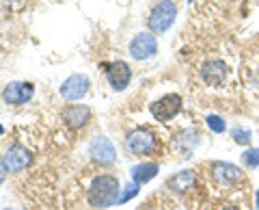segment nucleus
Segmentation results:
<instances>
[{"label":"nucleus","mask_w":259,"mask_h":210,"mask_svg":"<svg viewBox=\"0 0 259 210\" xmlns=\"http://www.w3.org/2000/svg\"><path fill=\"white\" fill-rule=\"evenodd\" d=\"M125 148L134 156H151L158 148V136L153 134L151 128H134L125 136Z\"/></svg>","instance_id":"7ed1b4c3"},{"label":"nucleus","mask_w":259,"mask_h":210,"mask_svg":"<svg viewBox=\"0 0 259 210\" xmlns=\"http://www.w3.org/2000/svg\"><path fill=\"white\" fill-rule=\"evenodd\" d=\"M182 95H177V93H168L164 95V98H160L158 102H153L149 111H151V115L158 119V122H171V119L177 115V113L182 111Z\"/></svg>","instance_id":"39448f33"},{"label":"nucleus","mask_w":259,"mask_h":210,"mask_svg":"<svg viewBox=\"0 0 259 210\" xmlns=\"http://www.w3.org/2000/svg\"><path fill=\"white\" fill-rule=\"evenodd\" d=\"M30 163H32V154L22 143H13L5 154V167L9 173H22Z\"/></svg>","instance_id":"0eeeda50"},{"label":"nucleus","mask_w":259,"mask_h":210,"mask_svg":"<svg viewBox=\"0 0 259 210\" xmlns=\"http://www.w3.org/2000/svg\"><path fill=\"white\" fill-rule=\"evenodd\" d=\"M223 210H240V208H238V206H225Z\"/></svg>","instance_id":"4be33fe9"},{"label":"nucleus","mask_w":259,"mask_h":210,"mask_svg":"<svg viewBox=\"0 0 259 210\" xmlns=\"http://www.w3.org/2000/svg\"><path fill=\"white\" fill-rule=\"evenodd\" d=\"M177 18V5L173 0H160L156 3V7L151 9L149 18H147V26L149 33H166L168 28L173 26V22Z\"/></svg>","instance_id":"f03ea898"},{"label":"nucleus","mask_w":259,"mask_h":210,"mask_svg":"<svg viewBox=\"0 0 259 210\" xmlns=\"http://www.w3.org/2000/svg\"><path fill=\"white\" fill-rule=\"evenodd\" d=\"M5 178H7V167H5V160H0V184L5 182Z\"/></svg>","instance_id":"aec40b11"},{"label":"nucleus","mask_w":259,"mask_h":210,"mask_svg":"<svg viewBox=\"0 0 259 210\" xmlns=\"http://www.w3.org/2000/svg\"><path fill=\"white\" fill-rule=\"evenodd\" d=\"M212 178L216 184H221L225 189H231V187H238L244 180V171L231 163L218 160V163H212Z\"/></svg>","instance_id":"20e7f679"},{"label":"nucleus","mask_w":259,"mask_h":210,"mask_svg":"<svg viewBox=\"0 0 259 210\" xmlns=\"http://www.w3.org/2000/svg\"><path fill=\"white\" fill-rule=\"evenodd\" d=\"M91 89V80L84 74H71L65 83L61 85V95L67 102H80Z\"/></svg>","instance_id":"423d86ee"},{"label":"nucleus","mask_w":259,"mask_h":210,"mask_svg":"<svg viewBox=\"0 0 259 210\" xmlns=\"http://www.w3.org/2000/svg\"><path fill=\"white\" fill-rule=\"evenodd\" d=\"M89 152H91V158L97 160V163H102V165H110L117 160L115 145H112V141H108L106 136H95L91 141V145H89Z\"/></svg>","instance_id":"9b49d317"},{"label":"nucleus","mask_w":259,"mask_h":210,"mask_svg":"<svg viewBox=\"0 0 259 210\" xmlns=\"http://www.w3.org/2000/svg\"><path fill=\"white\" fill-rule=\"evenodd\" d=\"M89 119H91V109L82 107V104H71V107L63 109V122L69 128H74V130L84 128L89 124Z\"/></svg>","instance_id":"ddd939ff"},{"label":"nucleus","mask_w":259,"mask_h":210,"mask_svg":"<svg viewBox=\"0 0 259 210\" xmlns=\"http://www.w3.org/2000/svg\"><path fill=\"white\" fill-rule=\"evenodd\" d=\"M158 171H160L158 163H139V165H134L132 169H130V176H132V182L145 184V182L153 180V178L158 176Z\"/></svg>","instance_id":"4468645a"},{"label":"nucleus","mask_w":259,"mask_h":210,"mask_svg":"<svg viewBox=\"0 0 259 210\" xmlns=\"http://www.w3.org/2000/svg\"><path fill=\"white\" fill-rule=\"evenodd\" d=\"M87 195H89V204L97 210L115 206V204H119V197H121L119 195V180L110 173L95 176Z\"/></svg>","instance_id":"f257e3e1"},{"label":"nucleus","mask_w":259,"mask_h":210,"mask_svg":"<svg viewBox=\"0 0 259 210\" xmlns=\"http://www.w3.org/2000/svg\"><path fill=\"white\" fill-rule=\"evenodd\" d=\"M3 132H5V128H3V124H0V136H3Z\"/></svg>","instance_id":"5701e85b"},{"label":"nucleus","mask_w":259,"mask_h":210,"mask_svg":"<svg viewBox=\"0 0 259 210\" xmlns=\"http://www.w3.org/2000/svg\"><path fill=\"white\" fill-rule=\"evenodd\" d=\"M255 204H257V210H259V189H257V193H255Z\"/></svg>","instance_id":"412c9836"},{"label":"nucleus","mask_w":259,"mask_h":210,"mask_svg":"<svg viewBox=\"0 0 259 210\" xmlns=\"http://www.w3.org/2000/svg\"><path fill=\"white\" fill-rule=\"evenodd\" d=\"M231 139L236 143H240V145H250V141H253V132H250L248 128L233 126L231 128Z\"/></svg>","instance_id":"dca6fc26"},{"label":"nucleus","mask_w":259,"mask_h":210,"mask_svg":"<svg viewBox=\"0 0 259 210\" xmlns=\"http://www.w3.org/2000/svg\"><path fill=\"white\" fill-rule=\"evenodd\" d=\"M242 163H244L246 167H250V169L259 167V148H250V150H246L244 154H242Z\"/></svg>","instance_id":"f3484780"},{"label":"nucleus","mask_w":259,"mask_h":210,"mask_svg":"<svg viewBox=\"0 0 259 210\" xmlns=\"http://www.w3.org/2000/svg\"><path fill=\"white\" fill-rule=\"evenodd\" d=\"M11 3H18V0H11Z\"/></svg>","instance_id":"b1692460"},{"label":"nucleus","mask_w":259,"mask_h":210,"mask_svg":"<svg viewBox=\"0 0 259 210\" xmlns=\"http://www.w3.org/2000/svg\"><path fill=\"white\" fill-rule=\"evenodd\" d=\"M205 122L209 126V130H214L216 134H221L227 130V124H225V119L223 117H218V115H207L205 117Z\"/></svg>","instance_id":"a211bd4d"},{"label":"nucleus","mask_w":259,"mask_h":210,"mask_svg":"<svg viewBox=\"0 0 259 210\" xmlns=\"http://www.w3.org/2000/svg\"><path fill=\"white\" fill-rule=\"evenodd\" d=\"M194 182H197V173L190 171V169H186V171L175 173L171 180H168V187H171L173 191H177V193H182L186 189H190Z\"/></svg>","instance_id":"2eb2a0df"},{"label":"nucleus","mask_w":259,"mask_h":210,"mask_svg":"<svg viewBox=\"0 0 259 210\" xmlns=\"http://www.w3.org/2000/svg\"><path fill=\"white\" fill-rule=\"evenodd\" d=\"M139 195V182H130L127 187L123 189V195L119 197V204H125L127 199H132V197H136Z\"/></svg>","instance_id":"6ab92c4d"},{"label":"nucleus","mask_w":259,"mask_h":210,"mask_svg":"<svg viewBox=\"0 0 259 210\" xmlns=\"http://www.w3.org/2000/svg\"><path fill=\"white\" fill-rule=\"evenodd\" d=\"M201 78H203V83L209 85V87H218L225 83V78L229 76V67H227V63L223 59H209L205 61L203 65H201Z\"/></svg>","instance_id":"9d476101"},{"label":"nucleus","mask_w":259,"mask_h":210,"mask_svg":"<svg viewBox=\"0 0 259 210\" xmlns=\"http://www.w3.org/2000/svg\"><path fill=\"white\" fill-rule=\"evenodd\" d=\"M156 52H158V39L153 37V33H139L130 44V54L136 61L151 59Z\"/></svg>","instance_id":"6e6552de"},{"label":"nucleus","mask_w":259,"mask_h":210,"mask_svg":"<svg viewBox=\"0 0 259 210\" xmlns=\"http://www.w3.org/2000/svg\"><path fill=\"white\" fill-rule=\"evenodd\" d=\"M106 78L115 91H123V89L130 85V80H132V69H130V65L125 61H115L108 67Z\"/></svg>","instance_id":"f8f14e48"},{"label":"nucleus","mask_w":259,"mask_h":210,"mask_svg":"<svg viewBox=\"0 0 259 210\" xmlns=\"http://www.w3.org/2000/svg\"><path fill=\"white\" fill-rule=\"evenodd\" d=\"M32 95H35V87L30 83H20V80H13L3 89V100L11 107H20V104H26Z\"/></svg>","instance_id":"1a4fd4ad"}]
</instances>
